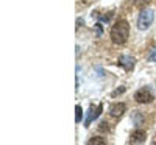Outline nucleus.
Returning <instances> with one entry per match:
<instances>
[{
    "mask_svg": "<svg viewBox=\"0 0 156 145\" xmlns=\"http://www.w3.org/2000/svg\"><path fill=\"white\" fill-rule=\"evenodd\" d=\"M109 37L111 41L115 44V45H122L128 41L129 37V23L123 19L117 20L112 27H111V33H109Z\"/></svg>",
    "mask_w": 156,
    "mask_h": 145,
    "instance_id": "f257e3e1",
    "label": "nucleus"
},
{
    "mask_svg": "<svg viewBox=\"0 0 156 145\" xmlns=\"http://www.w3.org/2000/svg\"><path fill=\"white\" fill-rule=\"evenodd\" d=\"M153 17H154V14L151 9H142L139 14V19H137L139 30H148L153 23Z\"/></svg>",
    "mask_w": 156,
    "mask_h": 145,
    "instance_id": "f03ea898",
    "label": "nucleus"
},
{
    "mask_svg": "<svg viewBox=\"0 0 156 145\" xmlns=\"http://www.w3.org/2000/svg\"><path fill=\"white\" fill-rule=\"evenodd\" d=\"M134 100L137 103H151L154 100V95H153V92L150 90V87H140L139 90H136Z\"/></svg>",
    "mask_w": 156,
    "mask_h": 145,
    "instance_id": "7ed1b4c3",
    "label": "nucleus"
},
{
    "mask_svg": "<svg viewBox=\"0 0 156 145\" xmlns=\"http://www.w3.org/2000/svg\"><path fill=\"white\" fill-rule=\"evenodd\" d=\"M134 62H136L134 58H133V56H128V55H120L119 59H117V64L122 65L126 72H129V70L134 69Z\"/></svg>",
    "mask_w": 156,
    "mask_h": 145,
    "instance_id": "20e7f679",
    "label": "nucleus"
},
{
    "mask_svg": "<svg viewBox=\"0 0 156 145\" xmlns=\"http://www.w3.org/2000/svg\"><path fill=\"white\" fill-rule=\"evenodd\" d=\"M126 111V104L125 103H112L109 106V114L112 117H120Z\"/></svg>",
    "mask_w": 156,
    "mask_h": 145,
    "instance_id": "39448f33",
    "label": "nucleus"
},
{
    "mask_svg": "<svg viewBox=\"0 0 156 145\" xmlns=\"http://www.w3.org/2000/svg\"><path fill=\"white\" fill-rule=\"evenodd\" d=\"M101 109H103V106H101V104H98V106H97L95 109H94V106H90V109H89V114H87V118L84 120V126H89L90 123H92V120H95V118L100 115Z\"/></svg>",
    "mask_w": 156,
    "mask_h": 145,
    "instance_id": "423d86ee",
    "label": "nucleus"
},
{
    "mask_svg": "<svg viewBox=\"0 0 156 145\" xmlns=\"http://www.w3.org/2000/svg\"><path fill=\"white\" fill-rule=\"evenodd\" d=\"M144 140H145V131H142V129L133 131V134H131V142L133 143H140Z\"/></svg>",
    "mask_w": 156,
    "mask_h": 145,
    "instance_id": "0eeeda50",
    "label": "nucleus"
},
{
    "mask_svg": "<svg viewBox=\"0 0 156 145\" xmlns=\"http://www.w3.org/2000/svg\"><path fill=\"white\" fill-rule=\"evenodd\" d=\"M86 145H106V139L101 136H95V137H90Z\"/></svg>",
    "mask_w": 156,
    "mask_h": 145,
    "instance_id": "6e6552de",
    "label": "nucleus"
},
{
    "mask_svg": "<svg viewBox=\"0 0 156 145\" xmlns=\"http://www.w3.org/2000/svg\"><path fill=\"white\" fill-rule=\"evenodd\" d=\"M75 111H76V115H75V122H76V123H80V122H81V117H83V109H81V106H80V104H76V106H75Z\"/></svg>",
    "mask_w": 156,
    "mask_h": 145,
    "instance_id": "1a4fd4ad",
    "label": "nucleus"
},
{
    "mask_svg": "<svg viewBox=\"0 0 156 145\" xmlns=\"http://www.w3.org/2000/svg\"><path fill=\"white\" fill-rule=\"evenodd\" d=\"M134 120H136V125H140L142 122H144V118L140 117V114H139V111H136L134 112Z\"/></svg>",
    "mask_w": 156,
    "mask_h": 145,
    "instance_id": "9d476101",
    "label": "nucleus"
},
{
    "mask_svg": "<svg viewBox=\"0 0 156 145\" xmlns=\"http://www.w3.org/2000/svg\"><path fill=\"white\" fill-rule=\"evenodd\" d=\"M100 129H101V131H108V123H106V122H101V123H100Z\"/></svg>",
    "mask_w": 156,
    "mask_h": 145,
    "instance_id": "9b49d317",
    "label": "nucleus"
},
{
    "mask_svg": "<svg viewBox=\"0 0 156 145\" xmlns=\"http://www.w3.org/2000/svg\"><path fill=\"white\" fill-rule=\"evenodd\" d=\"M148 59H150V61H156V48L151 51V55L148 56Z\"/></svg>",
    "mask_w": 156,
    "mask_h": 145,
    "instance_id": "f8f14e48",
    "label": "nucleus"
},
{
    "mask_svg": "<svg viewBox=\"0 0 156 145\" xmlns=\"http://www.w3.org/2000/svg\"><path fill=\"white\" fill-rule=\"evenodd\" d=\"M122 92H125V87H122V89H119V90H115V92H112V97H115V95H119V94H122Z\"/></svg>",
    "mask_w": 156,
    "mask_h": 145,
    "instance_id": "ddd939ff",
    "label": "nucleus"
}]
</instances>
